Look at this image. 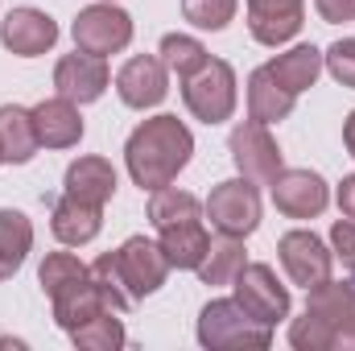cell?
Masks as SVG:
<instances>
[{"label": "cell", "instance_id": "cell-14", "mask_svg": "<svg viewBox=\"0 0 355 351\" xmlns=\"http://www.w3.org/2000/svg\"><path fill=\"white\" fill-rule=\"evenodd\" d=\"M306 0H248V29L261 46H281L297 37Z\"/></svg>", "mask_w": 355, "mask_h": 351}, {"label": "cell", "instance_id": "cell-22", "mask_svg": "<svg viewBox=\"0 0 355 351\" xmlns=\"http://www.w3.org/2000/svg\"><path fill=\"white\" fill-rule=\"evenodd\" d=\"M293 99H297V95L281 87L265 67L252 71V79H248V112H252L257 124H281V120L293 112Z\"/></svg>", "mask_w": 355, "mask_h": 351}, {"label": "cell", "instance_id": "cell-36", "mask_svg": "<svg viewBox=\"0 0 355 351\" xmlns=\"http://www.w3.org/2000/svg\"><path fill=\"white\" fill-rule=\"evenodd\" d=\"M343 145H347V153L355 157V112L343 120Z\"/></svg>", "mask_w": 355, "mask_h": 351}, {"label": "cell", "instance_id": "cell-24", "mask_svg": "<svg viewBox=\"0 0 355 351\" xmlns=\"http://www.w3.org/2000/svg\"><path fill=\"white\" fill-rule=\"evenodd\" d=\"M244 264H248L244 261V236L219 232V240L207 244V257H202V264L194 273L202 277V285H227V281H236V273Z\"/></svg>", "mask_w": 355, "mask_h": 351}, {"label": "cell", "instance_id": "cell-4", "mask_svg": "<svg viewBox=\"0 0 355 351\" xmlns=\"http://www.w3.org/2000/svg\"><path fill=\"white\" fill-rule=\"evenodd\" d=\"M182 99L194 120L223 124L236 112V71L223 58H207L190 79H182Z\"/></svg>", "mask_w": 355, "mask_h": 351}, {"label": "cell", "instance_id": "cell-1", "mask_svg": "<svg viewBox=\"0 0 355 351\" xmlns=\"http://www.w3.org/2000/svg\"><path fill=\"white\" fill-rule=\"evenodd\" d=\"M166 273H170V257L162 252V244H153L145 236L124 240L116 252H103L99 261L91 264V281L99 285L103 302L116 314H124L141 298L157 293L166 285Z\"/></svg>", "mask_w": 355, "mask_h": 351}, {"label": "cell", "instance_id": "cell-6", "mask_svg": "<svg viewBox=\"0 0 355 351\" xmlns=\"http://www.w3.org/2000/svg\"><path fill=\"white\" fill-rule=\"evenodd\" d=\"M71 33H75V46L83 54L107 58L132 42V17L124 8H112V4H91V8H79Z\"/></svg>", "mask_w": 355, "mask_h": 351}, {"label": "cell", "instance_id": "cell-37", "mask_svg": "<svg viewBox=\"0 0 355 351\" xmlns=\"http://www.w3.org/2000/svg\"><path fill=\"white\" fill-rule=\"evenodd\" d=\"M0 162H4V153H0Z\"/></svg>", "mask_w": 355, "mask_h": 351}, {"label": "cell", "instance_id": "cell-26", "mask_svg": "<svg viewBox=\"0 0 355 351\" xmlns=\"http://www.w3.org/2000/svg\"><path fill=\"white\" fill-rule=\"evenodd\" d=\"M91 277V264H83L79 257H71V252H50L42 268H37V281H42V289L50 293V302L54 298H62V293H71L75 285H83Z\"/></svg>", "mask_w": 355, "mask_h": 351}, {"label": "cell", "instance_id": "cell-28", "mask_svg": "<svg viewBox=\"0 0 355 351\" xmlns=\"http://www.w3.org/2000/svg\"><path fill=\"white\" fill-rule=\"evenodd\" d=\"M75 348H87V351H116L124 348V327L116 318V310H99L95 318H87L83 327L71 331Z\"/></svg>", "mask_w": 355, "mask_h": 351}, {"label": "cell", "instance_id": "cell-9", "mask_svg": "<svg viewBox=\"0 0 355 351\" xmlns=\"http://www.w3.org/2000/svg\"><path fill=\"white\" fill-rule=\"evenodd\" d=\"M277 252H281V264H285L289 281L302 285V289H314V285H322L331 277L335 252H327V244L314 232H285Z\"/></svg>", "mask_w": 355, "mask_h": 351}, {"label": "cell", "instance_id": "cell-3", "mask_svg": "<svg viewBox=\"0 0 355 351\" xmlns=\"http://www.w3.org/2000/svg\"><path fill=\"white\" fill-rule=\"evenodd\" d=\"M198 343L211 351H265L272 343V327L248 318L236 298H215L198 314Z\"/></svg>", "mask_w": 355, "mask_h": 351}, {"label": "cell", "instance_id": "cell-16", "mask_svg": "<svg viewBox=\"0 0 355 351\" xmlns=\"http://www.w3.org/2000/svg\"><path fill=\"white\" fill-rule=\"evenodd\" d=\"M33 128H37V141L46 149H71L83 137V116L71 99L54 95V99H42L33 108Z\"/></svg>", "mask_w": 355, "mask_h": 351}, {"label": "cell", "instance_id": "cell-10", "mask_svg": "<svg viewBox=\"0 0 355 351\" xmlns=\"http://www.w3.org/2000/svg\"><path fill=\"white\" fill-rule=\"evenodd\" d=\"M272 203L289 219H314L327 211L331 194H327V182L314 170H281L272 178Z\"/></svg>", "mask_w": 355, "mask_h": 351}, {"label": "cell", "instance_id": "cell-31", "mask_svg": "<svg viewBox=\"0 0 355 351\" xmlns=\"http://www.w3.org/2000/svg\"><path fill=\"white\" fill-rule=\"evenodd\" d=\"M240 0H182V17L198 29H227V21L236 17Z\"/></svg>", "mask_w": 355, "mask_h": 351}, {"label": "cell", "instance_id": "cell-15", "mask_svg": "<svg viewBox=\"0 0 355 351\" xmlns=\"http://www.w3.org/2000/svg\"><path fill=\"white\" fill-rule=\"evenodd\" d=\"M306 293H310L306 310L327 318L343 343H355V281H331L327 277L322 285H314Z\"/></svg>", "mask_w": 355, "mask_h": 351}, {"label": "cell", "instance_id": "cell-35", "mask_svg": "<svg viewBox=\"0 0 355 351\" xmlns=\"http://www.w3.org/2000/svg\"><path fill=\"white\" fill-rule=\"evenodd\" d=\"M339 211L343 219H355V174L339 182Z\"/></svg>", "mask_w": 355, "mask_h": 351}, {"label": "cell", "instance_id": "cell-11", "mask_svg": "<svg viewBox=\"0 0 355 351\" xmlns=\"http://www.w3.org/2000/svg\"><path fill=\"white\" fill-rule=\"evenodd\" d=\"M116 91L128 108H157L166 95H170V75H166V62L153 58V54H137L120 67L116 75Z\"/></svg>", "mask_w": 355, "mask_h": 351}, {"label": "cell", "instance_id": "cell-12", "mask_svg": "<svg viewBox=\"0 0 355 351\" xmlns=\"http://www.w3.org/2000/svg\"><path fill=\"white\" fill-rule=\"evenodd\" d=\"M107 79H112L107 62L99 54H83V50L58 58V67H54V87L71 103H95L107 91Z\"/></svg>", "mask_w": 355, "mask_h": 351}, {"label": "cell", "instance_id": "cell-2", "mask_svg": "<svg viewBox=\"0 0 355 351\" xmlns=\"http://www.w3.org/2000/svg\"><path fill=\"white\" fill-rule=\"evenodd\" d=\"M190 153H194V137H190V128L178 116H153V120H145L141 128H132V137L124 145L128 174L149 194L162 190V186H170L186 170Z\"/></svg>", "mask_w": 355, "mask_h": 351}, {"label": "cell", "instance_id": "cell-29", "mask_svg": "<svg viewBox=\"0 0 355 351\" xmlns=\"http://www.w3.org/2000/svg\"><path fill=\"white\" fill-rule=\"evenodd\" d=\"M207 58L211 54H207V46L198 37H186V33H166L162 37V62H166V71H174L178 79H190Z\"/></svg>", "mask_w": 355, "mask_h": 351}, {"label": "cell", "instance_id": "cell-21", "mask_svg": "<svg viewBox=\"0 0 355 351\" xmlns=\"http://www.w3.org/2000/svg\"><path fill=\"white\" fill-rule=\"evenodd\" d=\"M265 71L285 91L302 95L306 87H314V79L322 75V50H314V46H293L289 54H277Z\"/></svg>", "mask_w": 355, "mask_h": 351}, {"label": "cell", "instance_id": "cell-19", "mask_svg": "<svg viewBox=\"0 0 355 351\" xmlns=\"http://www.w3.org/2000/svg\"><path fill=\"white\" fill-rule=\"evenodd\" d=\"M67 194L103 207L116 194V170H112V162H103V157H79V162H71V170H67Z\"/></svg>", "mask_w": 355, "mask_h": 351}, {"label": "cell", "instance_id": "cell-33", "mask_svg": "<svg viewBox=\"0 0 355 351\" xmlns=\"http://www.w3.org/2000/svg\"><path fill=\"white\" fill-rule=\"evenodd\" d=\"M331 244H335V257L355 273V219H339L331 228Z\"/></svg>", "mask_w": 355, "mask_h": 351}, {"label": "cell", "instance_id": "cell-32", "mask_svg": "<svg viewBox=\"0 0 355 351\" xmlns=\"http://www.w3.org/2000/svg\"><path fill=\"white\" fill-rule=\"evenodd\" d=\"M322 62H327V71L335 75V83H343V87H355V37H343V42H335V46L322 54Z\"/></svg>", "mask_w": 355, "mask_h": 351}, {"label": "cell", "instance_id": "cell-5", "mask_svg": "<svg viewBox=\"0 0 355 351\" xmlns=\"http://www.w3.org/2000/svg\"><path fill=\"white\" fill-rule=\"evenodd\" d=\"M207 219L227 236H252L261 228V194L248 178H227L207 194Z\"/></svg>", "mask_w": 355, "mask_h": 351}, {"label": "cell", "instance_id": "cell-7", "mask_svg": "<svg viewBox=\"0 0 355 351\" xmlns=\"http://www.w3.org/2000/svg\"><path fill=\"white\" fill-rule=\"evenodd\" d=\"M236 302L261 327H277L289 314V289L277 281V273L268 264H244L236 273Z\"/></svg>", "mask_w": 355, "mask_h": 351}, {"label": "cell", "instance_id": "cell-13", "mask_svg": "<svg viewBox=\"0 0 355 351\" xmlns=\"http://www.w3.org/2000/svg\"><path fill=\"white\" fill-rule=\"evenodd\" d=\"M0 42H4V50H12L21 58H37L58 42V25L37 8H12L0 21Z\"/></svg>", "mask_w": 355, "mask_h": 351}, {"label": "cell", "instance_id": "cell-27", "mask_svg": "<svg viewBox=\"0 0 355 351\" xmlns=\"http://www.w3.org/2000/svg\"><path fill=\"white\" fill-rule=\"evenodd\" d=\"M186 219H202V207L194 194L186 190H174V186H162L153 190L149 198V223L162 232V228H174V223H186Z\"/></svg>", "mask_w": 355, "mask_h": 351}, {"label": "cell", "instance_id": "cell-18", "mask_svg": "<svg viewBox=\"0 0 355 351\" xmlns=\"http://www.w3.org/2000/svg\"><path fill=\"white\" fill-rule=\"evenodd\" d=\"M37 128H33V112L29 108H17V103H4L0 108V153L4 162L12 166H25L33 153H37Z\"/></svg>", "mask_w": 355, "mask_h": 351}, {"label": "cell", "instance_id": "cell-30", "mask_svg": "<svg viewBox=\"0 0 355 351\" xmlns=\"http://www.w3.org/2000/svg\"><path fill=\"white\" fill-rule=\"evenodd\" d=\"M289 343L297 351H331L339 343V335H335V327L327 323V318H318V314H302L293 327H289Z\"/></svg>", "mask_w": 355, "mask_h": 351}, {"label": "cell", "instance_id": "cell-20", "mask_svg": "<svg viewBox=\"0 0 355 351\" xmlns=\"http://www.w3.org/2000/svg\"><path fill=\"white\" fill-rule=\"evenodd\" d=\"M157 236H162L157 240L162 252L170 257V268H198L202 257H207V244H211L202 219H186V223H174V228H162Z\"/></svg>", "mask_w": 355, "mask_h": 351}, {"label": "cell", "instance_id": "cell-25", "mask_svg": "<svg viewBox=\"0 0 355 351\" xmlns=\"http://www.w3.org/2000/svg\"><path fill=\"white\" fill-rule=\"evenodd\" d=\"M99 310H112L107 302H103V293H99V285L95 281H83V285H75L71 293H62V298H54V323L71 335L75 327H83L87 318H95Z\"/></svg>", "mask_w": 355, "mask_h": 351}, {"label": "cell", "instance_id": "cell-34", "mask_svg": "<svg viewBox=\"0 0 355 351\" xmlns=\"http://www.w3.org/2000/svg\"><path fill=\"white\" fill-rule=\"evenodd\" d=\"M314 4H318V17L331 21V25L355 21V0H314Z\"/></svg>", "mask_w": 355, "mask_h": 351}, {"label": "cell", "instance_id": "cell-17", "mask_svg": "<svg viewBox=\"0 0 355 351\" xmlns=\"http://www.w3.org/2000/svg\"><path fill=\"white\" fill-rule=\"evenodd\" d=\"M99 223H103V207L95 203H83L75 194H62L50 211V228L62 244H87L99 236Z\"/></svg>", "mask_w": 355, "mask_h": 351}, {"label": "cell", "instance_id": "cell-23", "mask_svg": "<svg viewBox=\"0 0 355 351\" xmlns=\"http://www.w3.org/2000/svg\"><path fill=\"white\" fill-rule=\"evenodd\" d=\"M29 248H33V223L21 211L4 207L0 211V281L17 277V268L25 264Z\"/></svg>", "mask_w": 355, "mask_h": 351}, {"label": "cell", "instance_id": "cell-8", "mask_svg": "<svg viewBox=\"0 0 355 351\" xmlns=\"http://www.w3.org/2000/svg\"><path fill=\"white\" fill-rule=\"evenodd\" d=\"M232 162L240 178L257 182V186H272V178L281 174V149L268 137V124L244 120L232 128Z\"/></svg>", "mask_w": 355, "mask_h": 351}]
</instances>
